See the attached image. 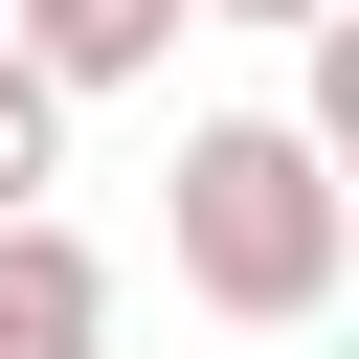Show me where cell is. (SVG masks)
I'll return each instance as SVG.
<instances>
[{
    "instance_id": "6da1fadb",
    "label": "cell",
    "mask_w": 359,
    "mask_h": 359,
    "mask_svg": "<svg viewBox=\"0 0 359 359\" xmlns=\"http://www.w3.org/2000/svg\"><path fill=\"white\" fill-rule=\"evenodd\" d=\"M157 224H180V292H202L224 337H314V314H337V269H359V202H337L269 112H202V135H180V180H157Z\"/></svg>"
},
{
    "instance_id": "7a4b0ae2",
    "label": "cell",
    "mask_w": 359,
    "mask_h": 359,
    "mask_svg": "<svg viewBox=\"0 0 359 359\" xmlns=\"http://www.w3.org/2000/svg\"><path fill=\"white\" fill-rule=\"evenodd\" d=\"M0 45H22L45 112H90V90H157L180 67V0H0Z\"/></svg>"
},
{
    "instance_id": "3957f363",
    "label": "cell",
    "mask_w": 359,
    "mask_h": 359,
    "mask_svg": "<svg viewBox=\"0 0 359 359\" xmlns=\"http://www.w3.org/2000/svg\"><path fill=\"white\" fill-rule=\"evenodd\" d=\"M0 359H112V269H90V224L45 202V224H0Z\"/></svg>"
},
{
    "instance_id": "277c9868",
    "label": "cell",
    "mask_w": 359,
    "mask_h": 359,
    "mask_svg": "<svg viewBox=\"0 0 359 359\" xmlns=\"http://www.w3.org/2000/svg\"><path fill=\"white\" fill-rule=\"evenodd\" d=\"M45 180H67V112H45L22 45H0V224H45Z\"/></svg>"
},
{
    "instance_id": "5b68a950",
    "label": "cell",
    "mask_w": 359,
    "mask_h": 359,
    "mask_svg": "<svg viewBox=\"0 0 359 359\" xmlns=\"http://www.w3.org/2000/svg\"><path fill=\"white\" fill-rule=\"evenodd\" d=\"M180 22H247V45H314V22H359V0H180Z\"/></svg>"
}]
</instances>
